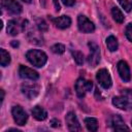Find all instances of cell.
Returning a JSON list of instances; mask_svg holds the SVG:
<instances>
[{
	"label": "cell",
	"mask_w": 132,
	"mask_h": 132,
	"mask_svg": "<svg viewBox=\"0 0 132 132\" xmlns=\"http://www.w3.org/2000/svg\"><path fill=\"white\" fill-rule=\"evenodd\" d=\"M112 104L116 107L124 110L132 108V90H123L121 96H116L112 98Z\"/></svg>",
	"instance_id": "6da1fadb"
},
{
	"label": "cell",
	"mask_w": 132,
	"mask_h": 132,
	"mask_svg": "<svg viewBox=\"0 0 132 132\" xmlns=\"http://www.w3.org/2000/svg\"><path fill=\"white\" fill-rule=\"evenodd\" d=\"M27 60L35 67H42L46 61H47V56L44 52L39 51V50H30L26 54Z\"/></svg>",
	"instance_id": "7a4b0ae2"
},
{
	"label": "cell",
	"mask_w": 132,
	"mask_h": 132,
	"mask_svg": "<svg viewBox=\"0 0 132 132\" xmlns=\"http://www.w3.org/2000/svg\"><path fill=\"white\" fill-rule=\"evenodd\" d=\"M90 47V55L88 57V63L91 67H96L100 62V48L97 43L90 41L88 43Z\"/></svg>",
	"instance_id": "3957f363"
},
{
	"label": "cell",
	"mask_w": 132,
	"mask_h": 132,
	"mask_svg": "<svg viewBox=\"0 0 132 132\" xmlns=\"http://www.w3.org/2000/svg\"><path fill=\"white\" fill-rule=\"evenodd\" d=\"M74 88H75V92H76V95L79 97V98H82L85 97V95L90 92L93 88V84L92 81L90 80H86L85 78H78L74 85Z\"/></svg>",
	"instance_id": "277c9868"
},
{
	"label": "cell",
	"mask_w": 132,
	"mask_h": 132,
	"mask_svg": "<svg viewBox=\"0 0 132 132\" xmlns=\"http://www.w3.org/2000/svg\"><path fill=\"white\" fill-rule=\"evenodd\" d=\"M21 91L28 99H34L39 94L40 87L36 82H24L21 87Z\"/></svg>",
	"instance_id": "5b68a950"
},
{
	"label": "cell",
	"mask_w": 132,
	"mask_h": 132,
	"mask_svg": "<svg viewBox=\"0 0 132 132\" xmlns=\"http://www.w3.org/2000/svg\"><path fill=\"white\" fill-rule=\"evenodd\" d=\"M11 114H12V118L16 125H19V126L26 125L27 120H28V114L20 105H15L12 107Z\"/></svg>",
	"instance_id": "8992f818"
},
{
	"label": "cell",
	"mask_w": 132,
	"mask_h": 132,
	"mask_svg": "<svg viewBox=\"0 0 132 132\" xmlns=\"http://www.w3.org/2000/svg\"><path fill=\"white\" fill-rule=\"evenodd\" d=\"M96 78L98 80V84L103 88V89H109L111 87V77H110V74L109 72L105 69V68H102V69H99L96 73Z\"/></svg>",
	"instance_id": "52a82bcc"
},
{
	"label": "cell",
	"mask_w": 132,
	"mask_h": 132,
	"mask_svg": "<svg viewBox=\"0 0 132 132\" xmlns=\"http://www.w3.org/2000/svg\"><path fill=\"white\" fill-rule=\"evenodd\" d=\"M77 26L80 32L82 33H92L95 30V25L91 22L86 15L79 14L77 16Z\"/></svg>",
	"instance_id": "ba28073f"
},
{
	"label": "cell",
	"mask_w": 132,
	"mask_h": 132,
	"mask_svg": "<svg viewBox=\"0 0 132 132\" xmlns=\"http://www.w3.org/2000/svg\"><path fill=\"white\" fill-rule=\"evenodd\" d=\"M117 66H118L119 75L122 78V80L125 81V82H128L131 79V72H130V68H129L128 63L124 60H121V61L118 62Z\"/></svg>",
	"instance_id": "9c48e42d"
},
{
	"label": "cell",
	"mask_w": 132,
	"mask_h": 132,
	"mask_svg": "<svg viewBox=\"0 0 132 132\" xmlns=\"http://www.w3.org/2000/svg\"><path fill=\"white\" fill-rule=\"evenodd\" d=\"M66 124H67V127H68V130L69 131H80L81 130V127H80V124L75 116V113L73 111H69L67 114H66Z\"/></svg>",
	"instance_id": "30bf717a"
},
{
	"label": "cell",
	"mask_w": 132,
	"mask_h": 132,
	"mask_svg": "<svg viewBox=\"0 0 132 132\" xmlns=\"http://www.w3.org/2000/svg\"><path fill=\"white\" fill-rule=\"evenodd\" d=\"M2 7L12 14H19L22 12V5L15 0H2Z\"/></svg>",
	"instance_id": "8fae6325"
},
{
	"label": "cell",
	"mask_w": 132,
	"mask_h": 132,
	"mask_svg": "<svg viewBox=\"0 0 132 132\" xmlns=\"http://www.w3.org/2000/svg\"><path fill=\"white\" fill-rule=\"evenodd\" d=\"M19 74L22 78H27V79H31V80H36L39 78V74L38 72H36L35 70H33L32 68H29L27 66L21 65L19 68Z\"/></svg>",
	"instance_id": "7c38bea8"
},
{
	"label": "cell",
	"mask_w": 132,
	"mask_h": 132,
	"mask_svg": "<svg viewBox=\"0 0 132 132\" xmlns=\"http://www.w3.org/2000/svg\"><path fill=\"white\" fill-rule=\"evenodd\" d=\"M108 123H109V125H110L114 130H129V128L125 125L124 120H123L122 117L119 116V114L112 116V117L109 119Z\"/></svg>",
	"instance_id": "4fadbf2b"
},
{
	"label": "cell",
	"mask_w": 132,
	"mask_h": 132,
	"mask_svg": "<svg viewBox=\"0 0 132 132\" xmlns=\"http://www.w3.org/2000/svg\"><path fill=\"white\" fill-rule=\"evenodd\" d=\"M24 28H25V22H24V25H20L16 21L11 20V21H9V22L7 23V28H6V30H7V33H8L9 35L15 36V35H18Z\"/></svg>",
	"instance_id": "5bb4252c"
},
{
	"label": "cell",
	"mask_w": 132,
	"mask_h": 132,
	"mask_svg": "<svg viewBox=\"0 0 132 132\" xmlns=\"http://www.w3.org/2000/svg\"><path fill=\"white\" fill-rule=\"evenodd\" d=\"M53 23L59 29H66L71 25V19L68 15H61L56 19H53Z\"/></svg>",
	"instance_id": "9a60e30c"
},
{
	"label": "cell",
	"mask_w": 132,
	"mask_h": 132,
	"mask_svg": "<svg viewBox=\"0 0 132 132\" xmlns=\"http://www.w3.org/2000/svg\"><path fill=\"white\" fill-rule=\"evenodd\" d=\"M32 116L37 121H44L47 117V112L43 107L37 105L32 109Z\"/></svg>",
	"instance_id": "2e32d148"
},
{
	"label": "cell",
	"mask_w": 132,
	"mask_h": 132,
	"mask_svg": "<svg viewBox=\"0 0 132 132\" xmlns=\"http://www.w3.org/2000/svg\"><path fill=\"white\" fill-rule=\"evenodd\" d=\"M106 46L107 48L110 51V52H116L119 47V43H118V39L113 36V35H110L106 38Z\"/></svg>",
	"instance_id": "e0dca14e"
},
{
	"label": "cell",
	"mask_w": 132,
	"mask_h": 132,
	"mask_svg": "<svg viewBox=\"0 0 132 132\" xmlns=\"http://www.w3.org/2000/svg\"><path fill=\"white\" fill-rule=\"evenodd\" d=\"M85 124H86V127L89 131L95 132V131L98 130V121L94 118H86L85 119Z\"/></svg>",
	"instance_id": "ac0fdd59"
},
{
	"label": "cell",
	"mask_w": 132,
	"mask_h": 132,
	"mask_svg": "<svg viewBox=\"0 0 132 132\" xmlns=\"http://www.w3.org/2000/svg\"><path fill=\"white\" fill-rule=\"evenodd\" d=\"M111 15H112V18H113V20L117 22V23H119V24H122L123 22H124V14H123V12L118 8V7H112L111 8Z\"/></svg>",
	"instance_id": "d6986e66"
},
{
	"label": "cell",
	"mask_w": 132,
	"mask_h": 132,
	"mask_svg": "<svg viewBox=\"0 0 132 132\" xmlns=\"http://www.w3.org/2000/svg\"><path fill=\"white\" fill-rule=\"evenodd\" d=\"M9 63H10V55L4 48H1L0 50V64H1V66L5 67Z\"/></svg>",
	"instance_id": "ffe728a7"
},
{
	"label": "cell",
	"mask_w": 132,
	"mask_h": 132,
	"mask_svg": "<svg viewBox=\"0 0 132 132\" xmlns=\"http://www.w3.org/2000/svg\"><path fill=\"white\" fill-rule=\"evenodd\" d=\"M72 57H73V60L75 61V63L77 65H82V63H84V55L80 52H78V51L72 52Z\"/></svg>",
	"instance_id": "44dd1931"
},
{
	"label": "cell",
	"mask_w": 132,
	"mask_h": 132,
	"mask_svg": "<svg viewBox=\"0 0 132 132\" xmlns=\"http://www.w3.org/2000/svg\"><path fill=\"white\" fill-rule=\"evenodd\" d=\"M51 51L54 53V54H57V55H61L65 52V46L62 44V43H56L54 44L52 47H51Z\"/></svg>",
	"instance_id": "7402d4cb"
},
{
	"label": "cell",
	"mask_w": 132,
	"mask_h": 132,
	"mask_svg": "<svg viewBox=\"0 0 132 132\" xmlns=\"http://www.w3.org/2000/svg\"><path fill=\"white\" fill-rule=\"evenodd\" d=\"M125 11L129 12L132 10V0H118Z\"/></svg>",
	"instance_id": "603a6c76"
},
{
	"label": "cell",
	"mask_w": 132,
	"mask_h": 132,
	"mask_svg": "<svg viewBox=\"0 0 132 132\" xmlns=\"http://www.w3.org/2000/svg\"><path fill=\"white\" fill-rule=\"evenodd\" d=\"M36 24H37L38 29H39L41 32H45V31H47V25H46V23L44 22V20H42V19H38V20L36 21Z\"/></svg>",
	"instance_id": "cb8c5ba5"
},
{
	"label": "cell",
	"mask_w": 132,
	"mask_h": 132,
	"mask_svg": "<svg viewBox=\"0 0 132 132\" xmlns=\"http://www.w3.org/2000/svg\"><path fill=\"white\" fill-rule=\"evenodd\" d=\"M125 35L129 41L132 42V23H129L125 29Z\"/></svg>",
	"instance_id": "d4e9b609"
},
{
	"label": "cell",
	"mask_w": 132,
	"mask_h": 132,
	"mask_svg": "<svg viewBox=\"0 0 132 132\" xmlns=\"http://www.w3.org/2000/svg\"><path fill=\"white\" fill-rule=\"evenodd\" d=\"M50 124H51V126L54 127V128H58V127H60V121L57 120V119H53V120H51Z\"/></svg>",
	"instance_id": "484cf974"
},
{
	"label": "cell",
	"mask_w": 132,
	"mask_h": 132,
	"mask_svg": "<svg viewBox=\"0 0 132 132\" xmlns=\"http://www.w3.org/2000/svg\"><path fill=\"white\" fill-rule=\"evenodd\" d=\"M62 2L66 5V6H72L75 3V0H62Z\"/></svg>",
	"instance_id": "4316f807"
},
{
	"label": "cell",
	"mask_w": 132,
	"mask_h": 132,
	"mask_svg": "<svg viewBox=\"0 0 132 132\" xmlns=\"http://www.w3.org/2000/svg\"><path fill=\"white\" fill-rule=\"evenodd\" d=\"M54 4H55V7H56V10L59 11L60 10V4H59L58 0H54Z\"/></svg>",
	"instance_id": "83f0119b"
},
{
	"label": "cell",
	"mask_w": 132,
	"mask_h": 132,
	"mask_svg": "<svg viewBox=\"0 0 132 132\" xmlns=\"http://www.w3.org/2000/svg\"><path fill=\"white\" fill-rule=\"evenodd\" d=\"M11 45L15 47V46H18V45H19V42H18V41H15V40H13V41L11 42Z\"/></svg>",
	"instance_id": "f1b7e54d"
},
{
	"label": "cell",
	"mask_w": 132,
	"mask_h": 132,
	"mask_svg": "<svg viewBox=\"0 0 132 132\" xmlns=\"http://www.w3.org/2000/svg\"><path fill=\"white\" fill-rule=\"evenodd\" d=\"M0 92H1V102H2V101H3V99H4V91H3V90H1Z\"/></svg>",
	"instance_id": "f546056e"
},
{
	"label": "cell",
	"mask_w": 132,
	"mask_h": 132,
	"mask_svg": "<svg viewBox=\"0 0 132 132\" xmlns=\"http://www.w3.org/2000/svg\"><path fill=\"white\" fill-rule=\"evenodd\" d=\"M25 3H31L32 2V0H23Z\"/></svg>",
	"instance_id": "4dcf8cb0"
},
{
	"label": "cell",
	"mask_w": 132,
	"mask_h": 132,
	"mask_svg": "<svg viewBox=\"0 0 132 132\" xmlns=\"http://www.w3.org/2000/svg\"><path fill=\"white\" fill-rule=\"evenodd\" d=\"M131 124H132V121H131Z\"/></svg>",
	"instance_id": "1f68e13d"
}]
</instances>
